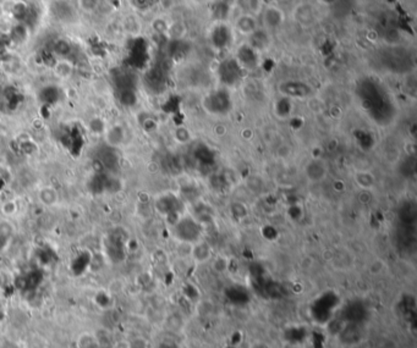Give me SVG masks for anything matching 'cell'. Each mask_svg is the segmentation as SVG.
Returning a JSON list of instances; mask_svg holds the SVG:
<instances>
[{
	"mask_svg": "<svg viewBox=\"0 0 417 348\" xmlns=\"http://www.w3.org/2000/svg\"><path fill=\"white\" fill-rule=\"evenodd\" d=\"M174 235L183 243L193 245L202 240L203 227L192 214H183L174 222Z\"/></svg>",
	"mask_w": 417,
	"mask_h": 348,
	"instance_id": "obj_1",
	"label": "cell"
},
{
	"mask_svg": "<svg viewBox=\"0 0 417 348\" xmlns=\"http://www.w3.org/2000/svg\"><path fill=\"white\" fill-rule=\"evenodd\" d=\"M203 108L212 115H225L233 108L230 94L225 87L211 92L203 99Z\"/></svg>",
	"mask_w": 417,
	"mask_h": 348,
	"instance_id": "obj_2",
	"label": "cell"
},
{
	"mask_svg": "<svg viewBox=\"0 0 417 348\" xmlns=\"http://www.w3.org/2000/svg\"><path fill=\"white\" fill-rule=\"evenodd\" d=\"M242 72L244 68L237 64V61L235 60V58L231 59H226L220 64V66L218 68V75L220 83L223 85V87L228 88L230 86H235L236 83H239L242 79Z\"/></svg>",
	"mask_w": 417,
	"mask_h": 348,
	"instance_id": "obj_3",
	"label": "cell"
},
{
	"mask_svg": "<svg viewBox=\"0 0 417 348\" xmlns=\"http://www.w3.org/2000/svg\"><path fill=\"white\" fill-rule=\"evenodd\" d=\"M234 28L225 22H218L211 31V44L216 49L223 50L233 46Z\"/></svg>",
	"mask_w": 417,
	"mask_h": 348,
	"instance_id": "obj_4",
	"label": "cell"
},
{
	"mask_svg": "<svg viewBox=\"0 0 417 348\" xmlns=\"http://www.w3.org/2000/svg\"><path fill=\"white\" fill-rule=\"evenodd\" d=\"M303 175L309 183H321L328 177L329 165L321 158H314L303 166Z\"/></svg>",
	"mask_w": 417,
	"mask_h": 348,
	"instance_id": "obj_5",
	"label": "cell"
},
{
	"mask_svg": "<svg viewBox=\"0 0 417 348\" xmlns=\"http://www.w3.org/2000/svg\"><path fill=\"white\" fill-rule=\"evenodd\" d=\"M235 60H236L237 64L244 68V71L255 70V68L260 65L261 53L257 52V50L250 46L249 43H245L237 48L236 55H235Z\"/></svg>",
	"mask_w": 417,
	"mask_h": 348,
	"instance_id": "obj_6",
	"label": "cell"
},
{
	"mask_svg": "<svg viewBox=\"0 0 417 348\" xmlns=\"http://www.w3.org/2000/svg\"><path fill=\"white\" fill-rule=\"evenodd\" d=\"M284 20L285 15L283 10L274 5H268L262 10V26L268 32L281 27L284 23Z\"/></svg>",
	"mask_w": 417,
	"mask_h": 348,
	"instance_id": "obj_7",
	"label": "cell"
},
{
	"mask_svg": "<svg viewBox=\"0 0 417 348\" xmlns=\"http://www.w3.org/2000/svg\"><path fill=\"white\" fill-rule=\"evenodd\" d=\"M234 31L245 37H250L260 28V22H258L257 17L253 14L250 13H242L237 16V19L234 22Z\"/></svg>",
	"mask_w": 417,
	"mask_h": 348,
	"instance_id": "obj_8",
	"label": "cell"
},
{
	"mask_svg": "<svg viewBox=\"0 0 417 348\" xmlns=\"http://www.w3.org/2000/svg\"><path fill=\"white\" fill-rule=\"evenodd\" d=\"M212 247L208 245L207 242L203 240H199L198 242L193 243L191 245V252H190V255L196 263L202 264V263H207L208 260L212 259Z\"/></svg>",
	"mask_w": 417,
	"mask_h": 348,
	"instance_id": "obj_9",
	"label": "cell"
},
{
	"mask_svg": "<svg viewBox=\"0 0 417 348\" xmlns=\"http://www.w3.org/2000/svg\"><path fill=\"white\" fill-rule=\"evenodd\" d=\"M354 182L363 191H372L377 184V178L373 172L368 170H359L354 174Z\"/></svg>",
	"mask_w": 417,
	"mask_h": 348,
	"instance_id": "obj_10",
	"label": "cell"
},
{
	"mask_svg": "<svg viewBox=\"0 0 417 348\" xmlns=\"http://www.w3.org/2000/svg\"><path fill=\"white\" fill-rule=\"evenodd\" d=\"M54 73L60 80H68L74 75L75 71V66H74L73 61L68 60L67 58H59L53 66Z\"/></svg>",
	"mask_w": 417,
	"mask_h": 348,
	"instance_id": "obj_11",
	"label": "cell"
},
{
	"mask_svg": "<svg viewBox=\"0 0 417 348\" xmlns=\"http://www.w3.org/2000/svg\"><path fill=\"white\" fill-rule=\"evenodd\" d=\"M38 199L40 202L43 203V205H47V207H53L58 203L59 195L56 192V189L52 186H44L42 187L38 192Z\"/></svg>",
	"mask_w": 417,
	"mask_h": 348,
	"instance_id": "obj_12",
	"label": "cell"
},
{
	"mask_svg": "<svg viewBox=\"0 0 417 348\" xmlns=\"http://www.w3.org/2000/svg\"><path fill=\"white\" fill-rule=\"evenodd\" d=\"M76 5L83 14H94L99 9L100 0H76Z\"/></svg>",
	"mask_w": 417,
	"mask_h": 348,
	"instance_id": "obj_13",
	"label": "cell"
},
{
	"mask_svg": "<svg viewBox=\"0 0 417 348\" xmlns=\"http://www.w3.org/2000/svg\"><path fill=\"white\" fill-rule=\"evenodd\" d=\"M226 267H228V261H226V259H224V258L219 257V258H217V259H214L213 261L214 270H217L218 273H223V272H225Z\"/></svg>",
	"mask_w": 417,
	"mask_h": 348,
	"instance_id": "obj_14",
	"label": "cell"
},
{
	"mask_svg": "<svg viewBox=\"0 0 417 348\" xmlns=\"http://www.w3.org/2000/svg\"><path fill=\"white\" fill-rule=\"evenodd\" d=\"M67 2H70V0H67Z\"/></svg>",
	"mask_w": 417,
	"mask_h": 348,
	"instance_id": "obj_15",
	"label": "cell"
}]
</instances>
